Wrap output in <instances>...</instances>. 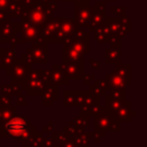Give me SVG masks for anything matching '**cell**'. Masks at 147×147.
<instances>
[{
	"instance_id": "6da1fadb",
	"label": "cell",
	"mask_w": 147,
	"mask_h": 147,
	"mask_svg": "<svg viewBox=\"0 0 147 147\" xmlns=\"http://www.w3.org/2000/svg\"><path fill=\"white\" fill-rule=\"evenodd\" d=\"M6 130L11 136H21L26 130V123L23 118H13L8 122Z\"/></svg>"
}]
</instances>
